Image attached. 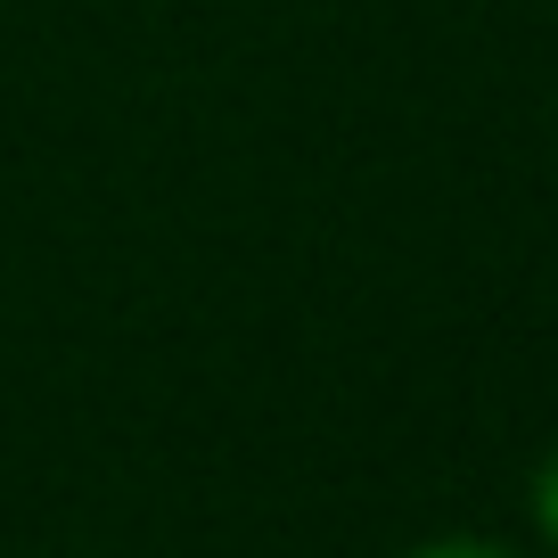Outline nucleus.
<instances>
[{
  "label": "nucleus",
  "mask_w": 558,
  "mask_h": 558,
  "mask_svg": "<svg viewBox=\"0 0 558 558\" xmlns=\"http://www.w3.org/2000/svg\"><path fill=\"white\" fill-rule=\"evenodd\" d=\"M534 518H542V534L558 542V452L534 469Z\"/></svg>",
  "instance_id": "f257e3e1"
},
{
  "label": "nucleus",
  "mask_w": 558,
  "mask_h": 558,
  "mask_svg": "<svg viewBox=\"0 0 558 558\" xmlns=\"http://www.w3.org/2000/svg\"><path fill=\"white\" fill-rule=\"evenodd\" d=\"M411 558H509V550H493V542H436V550H411Z\"/></svg>",
  "instance_id": "f03ea898"
}]
</instances>
